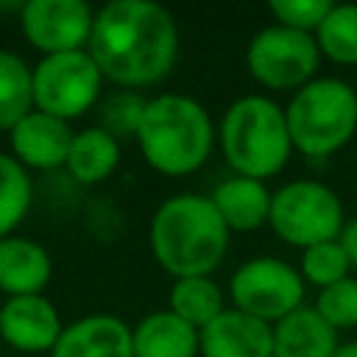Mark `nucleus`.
<instances>
[{
    "mask_svg": "<svg viewBox=\"0 0 357 357\" xmlns=\"http://www.w3.org/2000/svg\"><path fill=\"white\" fill-rule=\"evenodd\" d=\"M95 11L84 0H28L20 6V28L42 56L86 50Z\"/></svg>",
    "mask_w": 357,
    "mask_h": 357,
    "instance_id": "obj_10",
    "label": "nucleus"
},
{
    "mask_svg": "<svg viewBox=\"0 0 357 357\" xmlns=\"http://www.w3.org/2000/svg\"><path fill=\"white\" fill-rule=\"evenodd\" d=\"M312 36L324 59L343 67H357V3H332Z\"/></svg>",
    "mask_w": 357,
    "mask_h": 357,
    "instance_id": "obj_22",
    "label": "nucleus"
},
{
    "mask_svg": "<svg viewBox=\"0 0 357 357\" xmlns=\"http://www.w3.org/2000/svg\"><path fill=\"white\" fill-rule=\"evenodd\" d=\"M343 223H346L343 201L324 181L296 178L273 192L268 226L287 245L304 251L315 243L337 240Z\"/></svg>",
    "mask_w": 357,
    "mask_h": 357,
    "instance_id": "obj_6",
    "label": "nucleus"
},
{
    "mask_svg": "<svg viewBox=\"0 0 357 357\" xmlns=\"http://www.w3.org/2000/svg\"><path fill=\"white\" fill-rule=\"evenodd\" d=\"M201 357H273V326L226 307L201 329Z\"/></svg>",
    "mask_w": 357,
    "mask_h": 357,
    "instance_id": "obj_14",
    "label": "nucleus"
},
{
    "mask_svg": "<svg viewBox=\"0 0 357 357\" xmlns=\"http://www.w3.org/2000/svg\"><path fill=\"white\" fill-rule=\"evenodd\" d=\"M218 145L234 176L268 181L279 176L293 148L284 106L268 95H243L218 123Z\"/></svg>",
    "mask_w": 357,
    "mask_h": 357,
    "instance_id": "obj_4",
    "label": "nucleus"
},
{
    "mask_svg": "<svg viewBox=\"0 0 357 357\" xmlns=\"http://www.w3.org/2000/svg\"><path fill=\"white\" fill-rule=\"evenodd\" d=\"M33 204V184L28 170L11 156L0 151V237L17 231V226L28 218Z\"/></svg>",
    "mask_w": 357,
    "mask_h": 357,
    "instance_id": "obj_23",
    "label": "nucleus"
},
{
    "mask_svg": "<svg viewBox=\"0 0 357 357\" xmlns=\"http://www.w3.org/2000/svg\"><path fill=\"white\" fill-rule=\"evenodd\" d=\"M212 204L226 223L229 231L245 234L268 226L271 218V201L273 192L268 190L265 181L245 178V176H229L212 190Z\"/></svg>",
    "mask_w": 357,
    "mask_h": 357,
    "instance_id": "obj_16",
    "label": "nucleus"
},
{
    "mask_svg": "<svg viewBox=\"0 0 357 357\" xmlns=\"http://www.w3.org/2000/svg\"><path fill=\"white\" fill-rule=\"evenodd\" d=\"M73 137L70 123L33 109L8 131V145L11 156L25 170H56L67 165Z\"/></svg>",
    "mask_w": 357,
    "mask_h": 357,
    "instance_id": "obj_12",
    "label": "nucleus"
},
{
    "mask_svg": "<svg viewBox=\"0 0 357 357\" xmlns=\"http://www.w3.org/2000/svg\"><path fill=\"white\" fill-rule=\"evenodd\" d=\"M337 240H340V245H343V251L349 257V265L357 271V215L343 223V231H340Z\"/></svg>",
    "mask_w": 357,
    "mask_h": 357,
    "instance_id": "obj_28",
    "label": "nucleus"
},
{
    "mask_svg": "<svg viewBox=\"0 0 357 357\" xmlns=\"http://www.w3.org/2000/svg\"><path fill=\"white\" fill-rule=\"evenodd\" d=\"M231 231L220 220L209 195L178 192L165 198L148 229L156 265L173 279L212 276L229 251Z\"/></svg>",
    "mask_w": 357,
    "mask_h": 357,
    "instance_id": "obj_2",
    "label": "nucleus"
},
{
    "mask_svg": "<svg viewBox=\"0 0 357 357\" xmlns=\"http://www.w3.org/2000/svg\"><path fill=\"white\" fill-rule=\"evenodd\" d=\"M86 50L106 81L137 92L173 73L178 28L173 14L153 0H112L95 11Z\"/></svg>",
    "mask_w": 357,
    "mask_h": 357,
    "instance_id": "obj_1",
    "label": "nucleus"
},
{
    "mask_svg": "<svg viewBox=\"0 0 357 357\" xmlns=\"http://www.w3.org/2000/svg\"><path fill=\"white\" fill-rule=\"evenodd\" d=\"M284 117L293 148L307 159H326L357 134V89L335 75L312 78L293 92Z\"/></svg>",
    "mask_w": 357,
    "mask_h": 357,
    "instance_id": "obj_5",
    "label": "nucleus"
},
{
    "mask_svg": "<svg viewBox=\"0 0 357 357\" xmlns=\"http://www.w3.org/2000/svg\"><path fill=\"white\" fill-rule=\"evenodd\" d=\"M167 310L176 312L181 321H187L190 326H195L198 332L204 326H209L223 310H226V298L220 284L212 276H187V279H173L170 287V298H167Z\"/></svg>",
    "mask_w": 357,
    "mask_h": 357,
    "instance_id": "obj_20",
    "label": "nucleus"
},
{
    "mask_svg": "<svg viewBox=\"0 0 357 357\" xmlns=\"http://www.w3.org/2000/svg\"><path fill=\"white\" fill-rule=\"evenodd\" d=\"M134 139L142 159L156 173L178 178L206 165L218 142V128L195 98L162 92L148 98Z\"/></svg>",
    "mask_w": 357,
    "mask_h": 357,
    "instance_id": "obj_3",
    "label": "nucleus"
},
{
    "mask_svg": "<svg viewBox=\"0 0 357 357\" xmlns=\"http://www.w3.org/2000/svg\"><path fill=\"white\" fill-rule=\"evenodd\" d=\"M134 357H198L201 332L170 310H153L131 326Z\"/></svg>",
    "mask_w": 357,
    "mask_h": 357,
    "instance_id": "obj_17",
    "label": "nucleus"
},
{
    "mask_svg": "<svg viewBox=\"0 0 357 357\" xmlns=\"http://www.w3.org/2000/svg\"><path fill=\"white\" fill-rule=\"evenodd\" d=\"M337 346V332L307 304L273 326V357H335Z\"/></svg>",
    "mask_w": 357,
    "mask_h": 357,
    "instance_id": "obj_18",
    "label": "nucleus"
},
{
    "mask_svg": "<svg viewBox=\"0 0 357 357\" xmlns=\"http://www.w3.org/2000/svg\"><path fill=\"white\" fill-rule=\"evenodd\" d=\"M304 287L298 268L279 257H251L240 262L229 279L231 307L276 326L282 318L304 307Z\"/></svg>",
    "mask_w": 357,
    "mask_h": 357,
    "instance_id": "obj_8",
    "label": "nucleus"
},
{
    "mask_svg": "<svg viewBox=\"0 0 357 357\" xmlns=\"http://www.w3.org/2000/svg\"><path fill=\"white\" fill-rule=\"evenodd\" d=\"M335 357H357V340H346V343H340L337 351H335Z\"/></svg>",
    "mask_w": 357,
    "mask_h": 357,
    "instance_id": "obj_29",
    "label": "nucleus"
},
{
    "mask_svg": "<svg viewBox=\"0 0 357 357\" xmlns=\"http://www.w3.org/2000/svg\"><path fill=\"white\" fill-rule=\"evenodd\" d=\"M0 332H3V343L11 346L14 351L42 354V351H53V346L64 332V324L56 304L45 293L14 296V298H3Z\"/></svg>",
    "mask_w": 357,
    "mask_h": 357,
    "instance_id": "obj_11",
    "label": "nucleus"
},
{
    "mask_svg": "<svg viewBox=\"0 0 357 357\" xmlns=\"http://www.w3.org/2000/svg\"><path fill=\"white\" fill-rule=\"evenodd\" d=\"M145 103H148V98H142L139 92L117 89V92L106 95L98 103V126L103 131H109L112 137H117V139L137 137V128H139Z\"/></svg>",
    "mask_w": 357,
    "mask_h": 357,
    "instance_id": "obj_25",
    "label": "nucleus"
},
{
    "mask_svg": "<svg viewBox=\"0 0 357 357\" xmlns=\"http://www.w3.org/2000/svg\"><path fill=\"white\" fill-rule=\"evenodd\" d=\"M53 279L50 251L31 237L8 234L0 240V293L14 296H39Z\"/></svg>",
    "mask_w": 357,
    "mask_h": 357,
    "instance_id": "obj_15",
    "label": "nucleus"
},
{
    "mask_svg": "<svg viewBox=\"0 0 357 357\" xmlns=\"http://www.w3.org/2000/svg\"><path fill=\"white\" fill-rule=\"evenodd\" d=\"M0 312H3V298H0ZM0 346H3V332H0Z\"/></svg>",
    "mask_w": 357,
    "mask_h": 357,
    "instance_id": "obj_30",
    "label": "nucleus"
},
{
    "mask_svg": "<svg viewBox=\"0 0 357 357\" xmlns=\"http://www.w3.org/2000/svg\"><path fill=\"white\" fill-rule=\"evenodd\" d=\"M103 81L89 50L42 56L33 64V109L73 123L103 100Z\"/></svg>",
    "mask_w": 357,
    "mask_h": 357,
    "instance_id": "obj_7",
    "label": "nucleus"
},
{
    "mask_svg": "<svg viewBox=\"0 0 357 357\" xmlns=\"http://www.w3.org/2000/svg\"><path fill=\"white\" fill-rule=\"evenodd\" d=\"M248 75L265 89H301L321 67V50L312 33L284 25L257 31L245 47Z\"/></svg>",
    "mask_w": 357,
    "mask_h": 357,
    "instance_id": "obj_9",
    "label": "nucleus"
},
{
    "mask_svg": "<svg viewBox=\"0 0 357 357\" xmlns=\"http://www.w3.org/2000/svg\"><path fill=\"white\" fill-rule=\"evenodd\" d=\"M349 271H351V265H349V257H346L340 240L315 243V245H310V248L301 251L298 273H301V279L307 284H312L318 290H324V287H329V284L351 276Z\"/></svg>",
    "mask_w": 357,
    "mask_h": 357,
    "instance_id": "obj_24",
    "label": "nucleus"
},
{
    "mask_svg": "<svg viewBox=\"0 0 357 357\" xmlns=\"http://www.w3.org/2000/svg\"><path fill=\"white\" fill-rule=\"evenodd\" d=\"M120 165V139L103 131L100 126H89L75 131L70 153H67V173L81 184H100L106 181Z\"/></svg>",
    "mask_w": 357,
    "mask_h": 357,
    "instance_id": "obj_19",
    "label": "nucleus"
},
{
    "mask_svg": "<svg viewBox=\"0 0 357 357\" xmlns=\"http://www.w3.org/2000/svg\"><path fill=\"white\" fill-rule=\"evenodd\" d=\"M50 357H134L131 326L112 312H89L64 326Z\"/></svg>",
    "mask_w": 357,
    "mask_h": 357,
    "instance_id": "obj_13",
    "label": "nucleus"
},
{
    "mask_svg": "<svg viewBox=\"0 0 357 357\" xmlns=\"http://www.w3.org/2000/svg\"><path fill=\"white\" fill-rule=\"evenodd\" d=\"M312 307L335 332L354 329L357 326V279L346 276V279L318 290V298Z\"/></svg>",
    "mask_w": 357,
    "mask_h": 357,
    "instance_id": "obj_26",
    "label": "nucleus"
},
{
    "mask_svg": "<svg viewBox=\"0 0 357 357\" xmlns=\"http://www.w3.org/2000/svg\"><path fill=\"white\" fill-rule=\"evenodd\" d=\"M329 8H332V0H271L268 3V11L276 20V25L304 31V33H315L324 17L329 14Z\"/></svg>",
    "mask_w": 357,
    "mask_h": 357,
    "instance_id": "obj_27",
    "label": "nucleus"
},
{
    "mask_svg": "<svg viewBox=\"0 0 357 357\" xmlns=\"http://www.w3.org/2000/svg\"><path fill=\"white\" fill-rule=\"evenodd\" d=\"M28 112H33V67L0 47V131H11Z\"/></svg>",
    "mask_w": 357,
    "mask_h": 357,
    "instance_id": "obj_21",
    "label": "nucleus"
}]
</instances>
